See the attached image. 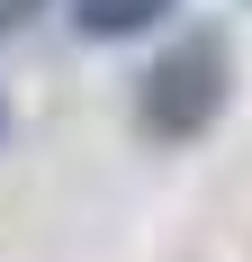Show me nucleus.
I'll list each match as a JSON object with an SVG mask.
<instances>
[{
  "label": "nucleus",
  "mask_w": 252,
  "mask_h": 262,
  "mask_svg": "<svg viewBox=\"0 0 252 262\" xmlns=\"http://www.w3.org/2000/svg\"><path fill=\"white\" fill-rule=\"evenodd\" d=\"M36 9H45V0H0V36H9V27H27Z\"/></svg>",
  "instance_id": "nucleus-3"
},
{
  "label": "nucleus",
  "mask_w": 252,
  "mask_h": 262,
  "mask_svg": "<svg viewBox=\"0 0 252 262\" xmlns=\"http://www.w3.org/2000/svg\"><path fill=\"white\" fill-rule=\"evenodd\" d=\"M0 136H9V100H0Z\"/></svg>",
  "instance_id": "nucleus-4"
},
{
  "label": "nucleus",
  "mask_w": 252,
  "mask_h": 262,
  "mask_svg": "<svg viewBox=\"0 0 252 262\" xmlns=\"http://www.w3.org/2000/svg\"><path fill=\"white\" fill-rule=\"evenodd\" d=\"M225 36H180L162 63L144 73V91H135V118H144V136H162V145H189V136L216 127V108H225Z\"/></svg>",
  "instance_id": "nucleus-1"
},
{
  "label": "nucleus",
  "mask_w": 252,
  "mask_h": 262,
  "mask_svg": "<svg viewBox=\"0 0 252 262\" xmlns=\"http://www.w3.org/2000/svg\"><path fill=\"white\" fill-rule=\"evenodd\" d=\"M180 0H72V27L90 36V46H117V36H144V27H162Z\"/></svg>",
  "instance_id": "nucleus-2"
}]
</instances>
